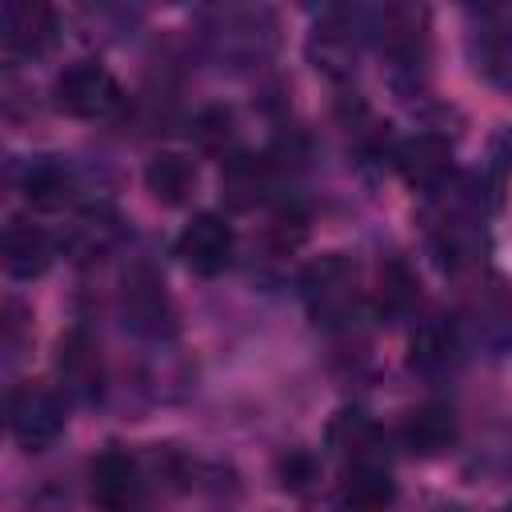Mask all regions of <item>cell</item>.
I'll list each match as a JSON object with an SVG mask.
<instances>
[{
    "mask_svg": "<svg viewBox=\"0 0 512 512\" xmlns=\"http://www.w3.org/2000/svg\"><path fill=\"white\" fill-rule=\"evenodd\" d=\"M52 104L76 120H112L124 108V88L100 60H76L56 76Z\"/></svg>",
    "mask_w": 512,
    "mask_h": 512,
    "instance_id": "2",
    "label": "cell"
},
{
    "mask_svg": "<svg viewBox=\"0 0 512 512\" xmlns=\"http://www.w3.org/2000/svg\"><path fill=\"white\" fill-rule=\"evenodd\" d=\"M144 184L160 204L176 208L196 192V164L184 152H156L144 168Z\"/></svg>",
    "mask_w": 512,
    "mask_h": 512,
    "instance_id": "18",
    "label": "cell"
},
{
    "mask_svg": "<svg viewBox=\"0 0 512 512\" xmlns=\"http://www.w3.org/2000/svg\"><path fill=\"white\" fill-rule=\"evenodd\" d=\"M56 376H60V388L80 404H92V400L104 396V356H100L96 340L84 328H68L60 336Z\"/></svg>",
    "mask_w": 512,
    "mask_h": 512,
    "instance_id": "7",
    "label": "cell"
},
{
    "mask_svg": "<svg viewBox=\"0 0 512 512\" xmlns=\"http://www.w3.org/2000/svg\"><path fill=\"white\" fill-rule=\"evenodd\" d=\"M496 512H512V504H504V508H496Z\"/></svg>",
    "mask_w": 512,
    "mask_h": 512,
    "instance_id": "25",
    "label": "cell"
},
{
    "mask_svg": "<svg viewBox=\"0 0 512 512\" xmlns=\"http://www.w3.org/2000/svg\"><path fill=\"white\" fill-rule=\"evenodd\" d=\"M300 296L308 304V316L324 328H344L360 312V280L356 264L340 252H328L312 260L300 276Z\"/></svg>",
    "mask_w": 512,
    "mask_h": 512,
    "instance_id": "1",
    "label": "cell"
},
{
    "mask_svg": "<svg viewBox=\"0 0 512 512\" xmlns=\"http://www.w3.org/2000/svg\"><path fill=\"white\" fill-rule=\"evenodd\" d=\"M400 444L412 456H444L456 444V416L448 404H420L400 420Z\"/></svg>",
    "mask_w": 512,
    "mask_h": 512,
    "instance_id": "13",
    "label": "cell"
},
{
    "mask_svg": "<svg viewBox=\"0 0 512 512\" xmlns=\"http://www.w3.org/2000/svg\"><path fill=\"white\" fill-rule=\"evenodd\" d=\"M280 476H284V488H304L312 476H316V464L308 452H292L284 464H280Z\"/></svg>",
    "mask_w": 512,
    "mask_h": 512,
    "instance_id": "23",
    "label": "cell"
},
{
    "mask_svg": "<svg viewBox=\"0 0 512 512\" xmlns=\"http://www.w3.org/2000/svg\"><path fill=\"white\" fill-rule=\"evenodd\" d=\"M112 240H116V216L108 212V208H84L80 216H76V224H72V232H68V248L80 256V260H92V256H100L104 248H112Z\"/></svg>",
    "mask_w": 512,
    "mask_h": 512,
    "instance_id": "19",
    "label": "cell"
},
{
    "mask_svg": "<svg viewBox=\"0 0 512 512\" xmlns=\"http://www.w3.org/2000/svg\"><path fill=\"white\" fill-rule=\"evenodd\" d=\"M220 188H224V200L232 208H256L272 188V164L264 156L228 152L224 172H220Z\"/></svg>",
    "mask_w": 512,
    "mask_h": 512,
    "instance_id": "16",
    "label": "cell"
},
{
    "mask_svg": "<svg viewBox=\"0 0 512 512\" xmlns=\"http://www.w3.org/2000/svg\"><path fill=\"white\" fill-rule=\"evenodd\" d=\"M432 240H436V252L448 268H468L480 256V244H484L480 212L464 196H452V204L440 212V220L432 228Z\"/></svg>",
    "mask_w": 512,
    "mask_h": 512,
    "instance_id": "11",
    "label": "cell"
},
{
    "mask_svg": "<svg viewBox=\"0 0 512 512\" xmlns=\"http://www.w3.org/2000/svg\"><path fill=\"white\" fill-rule=\"evenodd\" d=\"M308 48L320 60L316 68H324L332 76L348 72L356 60V48H360V16L356 12H332L324 24H316V36Z\"/></svg>",
    "mask_w": 512,
    "mask_h": 512,
    "instance_id": "14",
    "label": "cell"
},
{
    "mask_svg": "<svg viewBox=\"0 0 512 512\" xmlns=\"http://www.w3.org/2000/svg\"><path fill=\"white\" fill-rule=\"evenodd\" d=\"M56 40V12L36 0H8L0 8V44L12 60L44 56Z\"/></svg>",
    "mask_w": 512,
    "mask_h": 512,
    "instance_id": "8",
    "label": "cell"
},
{
    "mask_svg": "<svg viewBox=\"0 0 512 512\" xmlns=\"http://www.w3.org/2000/svg\"><path fill=\"white\" fill-rule=\"evenodd\" d=\"M500 160H504L508 172H512V128H504V136H500Z\"/></svg>",
    "mask_w": 512,
    "mask_h": 512,
    "instance_id": "24",
    "label": "cell"
},
{
    "mask_svg": "<svg viewBox=\"0 0 512 512\" xmlns=\"http://www.w3.org/2000/svg\"><path fill=\"white\" fill-rule=\"evenodd\" d=\"M124 320L132 324V332L152 340L176 332V308L164 292V280L144 264L124 276Z\"/></svg>",
    "mask_w": 512,
    "mask_h": 512,
    "instance_id": "6",
    "label": "cell"
},
{
    "mask_svg": "<svg viewBox=\"0 0 512 512\" xmlns=\"http://www.w3.org/2000/svg\"><path fill=\"white\" fill-rule=\"evenodd\" d=\"M476 60H480V72L496 88L512 92V8L484 16L480 40H476Z\"/></svg>",
    "mask_w": 512,
    "mask_h": 512,
    "instance_id": "17",
    "label": "cell"
},
{
    "mask_svg": "<svg viewBox=\"0 0 512 512\" xmlns=\"http://www.w3.org/2000/svg\"><path fill=\"white\" fill-rule=\"evenodd\" d=\"M140 492H144V476H140V464H136L132 452L112 444L100 456H92V464H88V500L100 512H128V508H136Z\"/></svg>",
    "mask_w": 512,
    "mask_h": 512,
    "instance_id": "4",
    "label": "cell"
},
{
    "mask_svg": "<svg viewBox=\"0 0 512 512\" xmlns=\"http://www.w3.org/2000/svg\"><path fill=\"white\" fill-rule=\"evenodd\" d=\"M412 300H416V280L408 276V268L400 260H388L376 280V304L384 312H404Z\"/></svg>",
    "mask_w": 512,
    "mask_h": 512,
    "instance_id": "20",
    "label": "cell"
},
{
    "mask_svg": "<svg viewBox=\"0 0 512 512\" xmlns=\"http://www.w3.org/2000/svg\"><path fill=\"white\" fill-rule=\"evenodd\" d=\"M232 248H236V232L224 216L216 212H196L180 236H176V256L184 268H192L196 276H216L228 268L232 260Z\"/></svg>",
    "mask_w": 512,
    "mask_h": 512,
    "instance_id": "5",
    "label": "cell"
},
{
    "mask_svg": "<svg viewBox=\"0 0 512 512\" xmlns=\"http://www.w3.org/2000/svg\"><path fill=\"white\" fill-rule=\"evenodd\" d=\"M340 504L344 512H392L396 480L388 472V460L384 456L348 460L340 476Z\"/></svg>",
    "mask_w": 512,
    "mask_h": 512,
    "instance_id": "10",
    "label": "cell"
},
{
    "mask_svg": "<svg viewBox=\"0 0 512 512\" xmlns=\"http://www.w3.org/2000/svg\"><path fill=\"white\" fill-rule=\"evenodd\" d=\"M452 360V336L440 332V328H424L416 340H412V352H408V368L412 372H436Z\"/></svg>",
    "mask_w": 512,
    "mask_h": 512,
    "instance_id": "21",
    "label": "cell"
},
{
    "mask_svg": "<svg viewBox=\"0 0 512 512\" xmlns=\"http://www.w3.org/2000/svg\"><path fill=\"white\" fill-rule=\"evenodd\" d=\"M392 164H396V172H400L412 188H420V192H440L444 180L452 176V144H448V136H440V132H416V136H408V140L396 144Z\"/></svg>",
    "mask_w": 512,
    "mask_h": 512,
    "instance_id": "9",
    "label": "cell"
},
{
    "mask_svg": "<svg viewBox=\"0 0 512 512\" xmlns=\"http://www.w3.org/2000/svg\"><path fill=\"white\" fill-rule=\"evenodd\" d=\"M64 400L40 380H20L8 388V432L20 448L44 452L64 432Z\"/></svg>",
    "mask_w": 512,
    "mask_h": 512,
    "instance_id": "3",
    "label": "cell"
},
{
    "mask_svg": "<svg viewBox=\"0 0 512 512\" xmlns=\"http://www.w3.org/2000/svg\"><path fill=\"white\" fill-rule=\"evenodd\" d=\"M196 140H200L208 152H224L228 140H232V112H228V108H208V112H200V120H196Z\"/></svg>",
    "mask_w": 512,
    "mask_h": 512,
    "instance_id": "22",
    "label": "cell"
},
{
    "mask_svg": "<svg viewBox=\"0 0 512 512\" xmlns=\"http://www.w3.org/2000/svg\"><path fill=\"white\" fill-rule=\"evenodd\" d=\"M4 272L12 280H36L48 272L56 248H52V236L28 220H8L4 228Z\"/></svg>",
    "mask_w": 512,
    "mask_h": 512,
    "instance_id": "12",
    "label": "cell"
},
{
    "mask_svg": "<svg viewBox=\"0 0 512 512\" xmlns=\"http://www.w3.org/2000/svg\"><path fill=\"white\" fill-rule=\"evenodd\" d=\"M20 192H24V200H28L32 208L56 212V208H64V204L72 200V192H76V172H72L60 156H40V160H32V164L24 168Z\"/></svg>",
    "mask_w": 512,
    "mask_h": 512,
    "instance_id": "15",
    "label": "cell"
}]
</instances>
